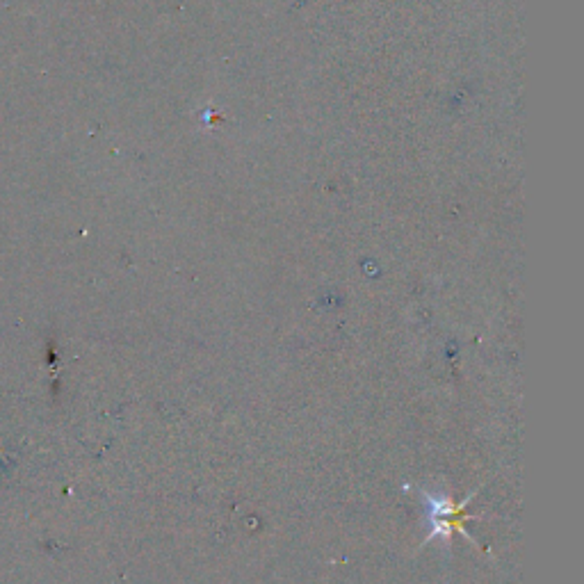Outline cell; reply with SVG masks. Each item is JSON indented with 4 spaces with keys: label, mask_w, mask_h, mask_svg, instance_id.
I'll list each match as a JSON object with an SVG mask.
<instances>
[]
</instances>
